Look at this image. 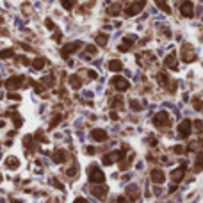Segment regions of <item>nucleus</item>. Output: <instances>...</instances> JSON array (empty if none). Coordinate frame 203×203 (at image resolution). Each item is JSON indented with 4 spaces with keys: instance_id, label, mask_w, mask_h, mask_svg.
<instances>
[{
    "instance_id": "a211bd4d",
    "label": "nucleus",
    "mask_w": 203,
    "mask_h": 203,
    "mask_svg": "<svg viewBox=\"0 0 203 203\" xmlns=\"http://www.w3.org/2000/svg\"><path fill=\"white\" fill-rule=\"evenodd\" d=\"M109 70H110V72H121V70H123V64H121V61L112 59V61L109 62Z\"/></svg>"
},
{
    "instance_id": "2eb2a0df",
    "label": "nucleus",
    "mask_w": 203,
    "mask_h": 203,
    "mask_svg": "<svg viewBox=\"0 0 203 203\" xmlns=\"http://www.w3.org/2000/svg\"><path fill=\"white\" fill-rule=\"evenodd\" d=\"M52 159H54V162L61 164V162H64V160L68 159V153H66L64 150H55L54 155H52Z\"/></svg>"
},
{
    "instance_id": "c9c22d12",
    "label": "nucleus",
    "mask_w": 203,
    "mask_h": 203,
    "mask_svg": "<svg viewBox=\"0 0 203 203\" xmlns=\"http://www.w3.org/2000/svg\"><path fill=\"white\" fill-rule=\"evenodd\" d=\"M43 84L46 86V88H50V86H54V77H46L43 80Z\"/></svg>"
},
{
    "instance_id": "49530a36",
    "label": "nucleus",
    "mask_w": 203,
    "mask_h": 203,
    "mask_svg": "<svg viewBox=\"0 0 203 203\" xmlns=\"http://www.w3.org/2000/svg\"><path fill=\"white\" fill-rule=\"evenodd\" d=\"M86 152H88V153H94V148H91V146H88V148H86Z\"/></svg>"
},
{
    "instance_id": "b1692460",
    "label": "nucleus",
    "mask_w": 203,
    "mask_h": 203,
    "mask_svg": "<svg viewBox=\"0 0 203 203\" xmlns=\"http://www.w3.org/2000/svg\"><path fill=\"white\" fill-rule=\"evenodd\" d=\"M46 61L43 59V57H36V59L32 61V66H34V70H43V66Z\"/></svg>"
},
{
    "instance_id": "c85d7f7f",
    "label": "nucleus",
    "mask_w": 203,
    "mask_h": 203,
    "mask_svg": "<svg viewBox=\"0 0 203 203\" xmlns=\"http://www.w3.org/2000/svg\"><path fill=\"white\" fill-rule=\"evenodd\" d=\"M110 107H123V98L121 96H114V100L110 102Z\"/></svg>"
},
{
    "instance_id": "7ed1b4c3",
    "label": "nucleus",
    "mask_w": 203,
    "mask_h": 203,
    "mask_svg": "<svg viewBox=\"0 0 203 203\" xmlns=\"http://www.w3.org/2000/svg\"><path fill=\"white\" fill-rule=\"evenodd\" d=\"M182 61L184 62H192V61H196V55H194V50H192V46L189 43H184V46H182Z\"/></svg>"
},
{
    "instance_id": "bb28decb",
    "label": "nucleus",
    "mask_w": 203,
    "mask_h": 203,
    "mask_svg": "<svg viewBox=\"0 0 203 203\" xmlns=\"http://www.w3.org/2000/svg\"><path fill=\"white\" fill-rule=\"evenodd\" d=\"M13 55H14V50L13 48H6V50L0 52V57H2V59H9V57H13Z\"/></svg>"
},
{
    "instance_id": "a19ab883",
    "label": "nucleus",
    "mask_w": 203,
    "mask_h": 203,
    "mask_svg": "<svg viewBox=\"0 0 203 203\" xmlns=\"http://www.w3.org/2000/svg\"><path fill=\"white\" fill-rule=\"evenodd\" d=\"M75 173H77V168H70V169H68V175L70 176H73Z\"/></svg>"
},
{
    "instance_id": "4468645a",
    "label": "nucleus",
    "mask_w": 203,
    "mask_h": 203,
    "mask_svg": "<svg viewBox=\"0 0 203 203\" xmlns=\"http://www.w3.org/2000/svg\"><path fill=\"white\" fill-rule=\"evenodd\" d=\"M125 157V152H112V153H109V155H105L104 157V164H112L114 160H118V159H123Z\"/></svg>"
},
{
    "instance_id": "4be33fe9",
    "label": "nucleus",
    "mask_w": 203,
    "mask_h": 203,
    "mask_svg": "<svg viewBox=\"0 0 203 203\" xmlns=\"http://www.w3.org/2000/svg\"><path fill=\"white\" fill-rule=\"evenodd\" d=\"M6 166L9 169H16L18 166H20V160H18L16 157H9V159L6 160Z\"/></svg>"
},
{
    "instance_id": "a18cd8bd",
    "label": "nucleus",
    "mask_w": 203,
    "mask_h": 203,
    "mask_svg": "<svg viewBox=\"0 0 203 203\" xmlns=\"http://www.w3.org/2000/svg\"><path fill=\"white\" fill-rule=\"evenodd\" d=\"M73 203H86V200H84V198H77Z\"/></svg>"
},
{
    "instance_id": "f3484780",
    "label": "nucleus",
    "mask_w": 203,
    "mask_h": 203,
    "mask_svg": "<svg viewBox=\"0 0 203 203\" xmlns=\"http://www.w3.org/2000/svg\"><path fill=\"white\" fill-rule=\"evenodd\" d=\"M164 66H168L171 70H176V54L175 52H171V54L164 59Z\"/></svg>"
},
{
    "instance_id": "c03bdc74",
    "label": "nucleus",
    "mask_w": 203,
    "mask_h": 203,
    "mask_svg": "<svg viewBox=\"0 0 203 203\" xmlns=\"http://www.w3.org/2000/svg\"><path fill=\"white\" fill-rule=\"evenodd\" d=\"M148 143H150V144H152V146H155V144H157V141H155V139H153V137H150V139H148Z\"/></svg>"
},
{
    "instance_id": "cd10ccee",
    "label": "nucleus",
    "mask_w": 203,
    "mask_h": 203,
    "mask_svg": "<svg viewBox=\"0 0 203 203\" xmlns=\"http://www.w3.org/2000/svg\"><path fill=\"white\" fill-rule=\"evenodd\" d=\"M107 41H109V38H107L105 34H98V36H96V43H98L100 46H105Z\"/></svg>"
},
{
    "instance_id": "3c124183",
    "label": "nucleus",
    "mask_w": 203,
    "mask_h": 203,
    "mask_svg": "<svg viewBox=\"0 0 203 203\" xmlns=\"http://www.w3.org/2000/svg\"><path fill=\"white\" fill-rule=\"evenodd\" d=\"M0 180H2V176H0Z\"/></svg>"
},
{
    "instance_id": "9d476101",
    "label": "nucleus",
    "mask_w": 203,
    "mask_h": 203,
    "mask_svg": "<svg viewBox=\"0 0 203 203\" xmlns=\"http://www.w3.org/2000/svg\"><path fill=\"white\" fill-rule=\"evenodd\" d=\"M139 196H141V191H139V187L137 185H128L126 187V196L130 201H137Z\"/></svg>"
},
{
    "instance_id": "aec40b11",
    "label": "nucleus",
    "mask_w": 203,
    "mask_h": 203,
    "mask_svg": "<svg viewBox=\"0 0 203 203\" xmlns=\"http://www.w3.org/2000/svg\"><path fill=\"white\" fill-rule=\"evenodd\" d=\"M70 86H72L73 89H78L80 86H82L80 77H78V75H72V77H70Z\"/></svg>"
},
{
    "instance_id": "6e6552de",
    "label": "nucleus",
    "mask_w": 203,
    "mask_h": 203,
    "mask_svg": "<svg viewBox=\"0 0 203 203\" xmlns=\"http://www.w3.org/2000/svg\"><path fill=\"white\" fill-rule=\"evenodd\" d=\"M110 84H112L116 89H120V91H126V89L130 88L128 80H126V78H123V77H114L112 80H110Z\"/></svg>"
},
{
    "instance_id": "37998d69",
    "label": "nucleus",
    "mask_w": 203,
    "mask_h": 203,
    "mask_svg": "<svg viewBox=\"0 0 203 203\" xmlns=\"http://www.w3.org/2000/svg\"><path fill=\"white\" fill-rule=\"evenodd\" d=\"M20 62H22V64H29V59L27 57H20Z\"/></svg>"
},
{
    "instance_id": "ddd939ff",
    "label": "nucleus",
    "mask_w": 203,
    "mask_h": 203,
    "mask_svg": "<svg viewBox=\"0 0 203 203\" xmlns=\"http://www.w3.org/2000/svg\"><path fill=\"white\" fill-rule=\"evenodd\" d=\"M91 139L93 141H98V143H104V141H107V132L102 130V128H94L91 132Z\"/></svg>"
},
{
    "instance_id": "5701e85b",
    "label": "nucleus",
    "mask_w": 203,
    "mask_h": 203,
    "mask_svg": "<svg viewBox=\"0 0 203 203\" xmlns=\"http://www.w3.org/2000/svg\"><path fill=\"white\" fill-rule=\"evenodd\" d=\"M107 13H109L110 16H118L121 13V4H114V6H110L109 9H107Z\"/></svg>"
},
{
    "instance_id": "58836bf2",
    "label": "nucleus",
    "mask_w": 203,
    "mask_h": 203,
    "mask_svg": "<svg viewBox=\"0 0 203 203\" xmlns=\"http://www.w3.org/2000/svg\"><path fill=\"white\" fill-rule=\"evenodd\" d=\"M52 184H54V185L57 187V189H64V187H62V185H61V184H59V180H55V178H54V180H52Z\"/></svg>"
},
{
    "instance_id": "f8f14e48",
    "label": "nucleus",
    "mask_w": 203,
    "mask_h": 203,
    "mask_svg": "<svg viewBox=\"0 0 203 203\" xmlns=\"http://www.w3.org/2000/svg\"><path fill=\"white\" fill-rule=\"evenodd\" d=\"M150 178H152V182L153 184H164V171L162 169H152V173H150Z\"/></svg>"
},
{
    "instance_id": "0eeeda50",
    "label": "nucleus",
    "mask_w": 203,
    "mask_h": 203,
    "mask_svg": "<svg viewBox=\"0 0 203 203\" xmlns=\"http://www.w3.org/2000/svg\"><path fill=\"white\" fill-rule=\"evenodd\" d=\"M191 130H192V121L191 120H184L178 125V136L180 137H189V134H191Z\"/></svg>"
},
{
    "instance_id": "09e8293b",
    "label": "nucleus",
    "mask_w": 203,
    "mask_h": 203,
    "mask_svg": "<svg viewBox=\"0 0 203 203\" xmlns=\"http://www.w3.org/2000/svg\"><path fill=\"white\" fill-rule=\"evenodd\" d=\"M13 203H22V201H18V200H13Z\"/></svg>"
},
{
    "instance_id": "a878e982",
    "label": "nucleus",
    "mask_w": 203,
    "mask_h": 203,
    "mask_svg": "<svg viewBox=\"0 0 203 203\" xmlns=\"http://www.w3.org/2000/svg\"><path fill=\"white\" fill-rule=\"evenodd\" d=\"M61 4H62V7H64V9L72 11L73 7H75V4H77V2H75V0H61Z\"/></svg>"
},
{
    "instance_id": "9b49d317",
    "label": "nucleus",
    "mask_w": 203,
    "mask_h": 203,
    "mask_svg": "<svg viewBox=\"0 0 203 203\" xmlns=\"http://www.w3.org/2000/svg\"><path fill=\"white\" fill-rule=\"evenodd\" d=\"M180 13L184 14V16H187V18H191L192 14H194V6H192V2H191V0H185V2H182V6H180Z\"/></svg>"
},
{
    "instance_id": "f704fd0d",
    "label": "nucleus",
    "mask_w": 203,
    "mask_h": 203,
    "mask_svg": "<svg viewBox=\"0 0 203 203\" xmlns=\"http://www.w3.org/2000/svg\"><path fill=\"white\" fill-rule=\"evenodd\" d=\"M130 105H132V109H134V110H141V104H139L137 100H132Z\"/></svg>"
},
{
    "instance_id": "2f4dec72",
    "label": "nucleus",
    "mask_w": 203,
    "mask_h": 203,
    "mask_svg": "<svg viewBox=\"0 0 203 203\" xmlns=\"http://www.w3.org/2000/svg\"><path fill=\"white\" fill-rule=\"evenodd\" d=\"M201 168H203V155H200L196 160V166H194V171H201Z\"/></svg>"
},
{
    "instance_id": "4c0bfd02",
    "label": "nucleus",
    "mask_w": 203,
    "mask_h": 203,
    "mask_svg": "<svg viewBox=\"0 0 203 203\" xmlns=\"http://www.w3.org/2000/svg\"><path fill=\"white\" fill-rule=\"evenodd\" d=\"M173 152H175V153H184V148H182V146H175Z\"/></svg>"
},
{
    "instance_id": "473e14b6",
    "label": "nucleus",
    "mask_w": 203,
    "mask_h": 203,
    "mask_svg": "<svg viewBox=\"0 0 203 203\" xmlns=\"http://www.w3.org/2000/svg\"><path fill=\"white\" fill-rule=\"evenodd\" d=\"M157 78H159L160 86H168V84H166V82H168V77H166L164 73H159V77H157Z\"/></svg>"
},
{
    "instance_id": "39448f33",
    "label": "nucleus",
    "mask_w": 203,
    "mask_h": 203,
    "mask_svg": "<svg viewBox=\"0 0 203 203\" xmlns=\"http://www.w3.org/2000/svg\"><path fill=\"white\" fill-rule=\"evenodd\" d=\"M80 46H82V43H80V41H72V43H68V45H64V46H62L61 55H62V57H70V55H72L73 52H77Z\"/></svg>"
},
{
    "instance_id": "c756f323",
    "label": "nucleus",
    "mask_w": 203,
    "mask_h": 203,
    "mask_svg": "<svg viewBox=\"0 0 203 203\" xmlns=\"http://www.w3.org/2000/svg\"><path fill=\"white\" fill-rule=\"evenodd\" d=\"M62 120V114H55L54 116V120L50 121V128H55V126L59 125V121Z\"/></svg>"
},
{
    "instance_id": "423d86ee",
    "label": "nucleus",
    "mask_w": 203,
    "mask_h": 203,
    "mask_svg": "<svg viewBox=\"0 0 203 203\" xmlns=\"http://www.w3.org/2000/svg\"><path fill=\"white\" fill-rule=\"evenodd\" d=\"M146 6V0H137V2H134L132 6L126 7V16H134V14H139L141 13V9Z\"/></svg>"
},
{
    "instance_id": "dca6fc26",
    "label": "nucleus",
    "mask_w": 203,
    "mask_h": 203,
    "mask_svg": "<svg viewBox=\"0 0 203 203\" xmlns=\"http://www.w3.org/2000/svg\"><path fill=\"white\" fill-rule=\"evenodd\" d=\"M185 168H187L185 164H182L178 169H175L173 173H171V178H173L175 182H180L182 178H184V175H185Z\"/></svg>"
},
{
    "instance_id": "1a4fd4ad",
    "label": "nucleus",
    "mask_w": 203,
    "mask_h": 203,
    "mask_svg": "<svg viewBox=\"0 0 203 203\" xmlns=\"http://www.w3.org/2000/svg\"><path fill=\"white\" fill-rule=\"evenodd\" d=\"M91 192H93L98 200H104V198L107 196V187H105L104 184H94V185L91 187Z\"/></svg>"
},
{
    "instance_id": "ea45409f",
    "label": "nucleus",
    "mask_w": 203,
    "mask_h": 203,
    "mask_svg": "<svg viewBox=\"0 0 203 203\" xmlns=\"http://www.w3.org/2000/svg\"><path fill=\"white\" fill-rule=\"evenodd\" d=\"M118 203H130V201H128L125 196H120V198H118Z\"/></svg>"
},
{
    "instance_id": "f257e3e1",
    "label": "nucleus",
    "mask_w": 203,
    "mask_h": 203,
    "mask_svg": "<svg viewBox=\"0 0 203 203\" xmlns=\"http://www.w3.org/2000/svg\"><path fill=\"white\" fill-rule=\"evenodd\" d=\"M153 125L157 126V128H160V130L168 128V126H169V114H168L166 110L157 112V114L153 116Z\"/></svg>"
},
{
    "instance_id": "72a5a7b5",
    "label": "nucleus",
    "mask_w": 203,
    "mask_h": 203,
    "mask_svg": "<svg viewBox=\"0 0 203 203\" xmlns=\"http://www.w3.org/2000/svg\"><path fill=\"white\" fill-rule=\"evenodd\" d=\"M45 25H46V29H48V30H54V29H55V23L52 22L50 18H48V20H45Z\"/></svg>"
},
{
    "instance_id": "8fccbe9b",
    "label": "nucleus",
    "mask_w": 203,
    "mask_h": 203,
    "mask_svg": "<svg viewBox=\"0 0 203 203\" xmlns=\"http://www.w3.org/2000/svg\"><path fill=\"white\" fill-rule=\"evenodd\" d=\"M200 110H203V105H201V109H200Z\"/></svg>"
},
{
    "instance_id": "f03ea898",
    "label": "nucleus",
    "mask_w": 203,
    "mask_h": 203,
    "mask_svg": "<svg viewBox=\"0 0 203 203\" xmlns=\"http://www.w3.org/2000/svg\"><path fill=\"white\" fill-rule=\"evenodd\" d=\"M89 180L93 182V184H104L105 180V175H104V171L100 169L98 166H89Z\"/></svg>"
},
{
    "instance_id": "412c9836",
    "label": "nucleus",
    "mask_w": 203,
    "mask_h": 203,
    "mask_svg": "<svg viewBox=\"0 0 203 203\" xmlns=\"http://www.w3.org/2000/svg\"><path fill=\"white\" fill-rule=\"evenodd\" d=\"M7 114L13 118V123H14V126H16V128H20V126H22V118H20V114H18V112H13V110H9Z\"/></svg>"
},
{
    "instance_id": "20e7f679",
    "label": "nucleus",
    "mask_w": 203,
    "mask_h": 203,
    "mask_svg": "<svg viewBox=\"0 0 203 203\" xmlns=\"http://www.w3.org/2000/svg\"><path fill=\"white\" fill-rule=\"evenodd\" d=\"M25 78L22 77V75H16V77H11V78H7L6 80V88L7 91H14V89H20L22 88V84Z\"/></svg>"
},
{
    "instance_id": "6ab92c4d",
    "label": "nucleus",
    "mask_w": 203,
    "mask_h": 203,
    "mask_svg": "<svg viewBox=\"0 0 203 203\" xmlns=\"http://www.w3.org/2000/svg\"><path fill=\"white\" fill-rule=\"evenodd\" d=\"M132 45H134V41H132V38H125V41H123V45H120V46H118V50H120V52H128V50L132 48Z\"/></svg>"
},
{
    "instance_id": "de8ad7c7",
    "label": "nucleus",
    "mask_w": 203,
    "mask_h": 203,
    "mask_svg": "<svg viewBox=\"0 0 203 203\" xmlns=\"http://www.w3.org/2000/svg\"><path fill=\"white\" fill-rule=\"evenodd\" d=\"M89 77H91V78H96V72H89Z\"/></svg>"
},
{
    "instance_id": "7c9ffc66",
    "label": "nucleus",
    "mask_w": 203,
    "mask_h": 203,
    "mask_svg": "<svg viewBox=\"0 0 203 203\" xmlns=\"http://www.w3.org/2000/svg\"><path fill=\"white\" fill-rule=\"evenodd\" d=\"M86 52H88V55H86V57L94 55V54H96V46H94V45H88V46H86Z\"/></svg>"
},
{
    "instance_id": "393cba45",
    "label": "nucleus",
    "mask_w": 203,
    "mask_h": 203,
    "mask_svg": "<svg viewBox=\"0 0 203 203\" xmlns=\"http://www.w3.org/2000/svg\"><path fill=\"white\" fill-rule=\"evenodd\" d=\"M155 4H157V6H159L160 9L164 11V13H168V14H169V13H171L169 6H168V0H155Z\"/></svg>"
},
{
    "instance_id": "e433bc0d",
    "label": "nucleus",
    "mask_w": 203,
    "mask_h": 203,
    "mask_svg": "<svg viewBox=\"0 0 203 203\" xmlns=\"http://www.w3.org/2000/svg\"><path fill=\"white\" fill-rule=\"evenodd\" d=\"M192 125H194V128H196V130H203V123H201V121H194Z\"/></svg>"
},
{
    "instance_id": "79ce46f5",
    "label": "nucleus",
    "mask_w": 203,
    "mask_h": 203,
    "mask_svg": "<svg viewBox=\"0 0 203 203\" xmlns=\"http://www.w3.org/2000/svg\"><path fill=\"white\" fill-rule=\"evenodd\" d=\"M7 98H11V100H20V96H18V94H14V93H11L9 96H7Z\"/></svg>"
}]
</instances>
